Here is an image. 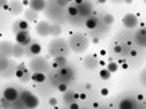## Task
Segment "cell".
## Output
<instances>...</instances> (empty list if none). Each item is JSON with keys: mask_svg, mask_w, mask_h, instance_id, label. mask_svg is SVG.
Here are the masks:
<instances>
[{"mask_svg": "<svg viewBox=\"0 0 146 109\" xmlns=\"http://www.w3.org/2000/svg\"><path fill=\"white\" fill-rule=\"evenodd\" d=\"M19 98L23 102V105L29 109H34L38 106V98L33 94V93L27 91V90H23V91L19 93Z\"/></svg>", "mask_w": 146, "mask_h": 109, "instance_id": "cell-1", "label": "cell"}, {"mask_svg": "<svg viewBox=\"0 0 146 109\" xmlns=\"http://www.w3.org/2000/svg\"><path fill=\"white\" fill-rule=\"evenodd\" d=\"M51 23H48L47 21H41L37 23V26H36V32H37L38 36H41V37H45V36H48L51 34Z\"/></svg>", "mask_w": 146, "mask_h": 109, "instance_id": "cell-2", "label": "cell"}, {"mask_svg": "<svg viewBox=\"0 0 146 109\" xmlns=\"http://www.w3.org/2000/svg\"><path fill=\"white\" fill-rule=\"evenodd\" d=\"M18 97H19V93H18V90L14 89V87H5L4 91H3V98L7 100L8 102H14V101H16Z\"/></svg>", "mask_w": 146, "mask_h": 109, "instance_id": "cell-3", "label": "cell"}, {"mask_svg": "<svg viewBox=\"0 0 146 109\" xmlns=\"http://www.w3.org/2000/svg\"><path fill=\"white\" fill-rule=\"evenodd\" d=\"M138 18H137V15H134V14H126L124 18H123V25H124V27H127V29H134V27H137V25H138Z\"/></svg>", "mask_w": 146, "mask_h": 109, "instance_id": "cell-4", "label": "cell"}, {"mask_svg": "<svg viewBox=\"0 0 146 109\" xmlns=\"http://www.w3.org/2000/svg\"><path fill=\"white\" fill-rule=\"evenodd\" d=\"M16 42L19 44V45H22V46H25V45H27V44L32 41V38H30V34H29V32H18L16 33Z\"/></svg>", "mask_w": 146, "mask_h": 109, "instance_id": "cell-5", "label": "cell"}, {"mask_svg": "<svg viewBox=\"0 0 146 109\" xmlns=\"http://www.w3.org/2000/svg\"><path fill=\"white\" fill-rule=\"evenodd\" d=\"M45 5H47V3L44 0H33L29 4V8L34 11V12H40V11H42L45 8Z\"/></svg>", "mask_w": 146, "mask_h": 109, "instance_id": "cell-6", "label": "cell"}, {"mask_svg": "<svg viewBox=\"0 0 146 109\" xmlns=\"http://www.w3.org/2000/svg\"><path fill=\"white\" fill-rule=\"evenodd\" d=\"M119 109H135V105L131 98H124L119 104Z\"/></svg>", "mask_w": 146, "mask_h": 109, "instance_id": "cell-7", "label": "cell"}, {"mask_svg": "<svg viewBox=\"0 0 146 109\" xmlns=\"http://www.w3.org/2000/svg\"><path fill=\"white\" fill-rule=\"evenodd\" d=\"M78 10H79V15H83V16H87L93 11L89 3H83L82 5H79V7H78Z\"/></svg>", "mask_w": 146, "mask_h": 109, "instance_id": "cell-8", "label": "cell"}, {"mask_svg": "<svg viewBox=\"0 0 146 109\" xmlns=\"http://www.w3.org/2000/svg\"><path fill=\"white\" fill-rule=\"evenodd\" d=\"M85 26H86L87 29H90V30L96 29V27L98 26V19H97V16H90V18H87V21L85 22Z\"/></svg>", "mask_w": 146, "mask_h": 109, "instance_id": "cell-9", "label": "cell"}, {"mask_svg": "<svg viewBox=\"0 0 146 109\" xmlns=\"http://www.w3.org/2000/svg\"><path fill=\"white\" fill-rule=\"evenodd\" d=\"M137 41H138V45L146 46V29L138 32V34H137Z\"/></svg>", "mask_w": 146, "mask_h": 109, "instance_id": "cell-10", "label": "cell"}, {"mask_svg": "<svg viewBox=\"0 0 146 109\" xmlns=\"http://www.w3.org/2000/svg\"><path fill=\"white\" fill-rule=\"evenodd\" d=\"M32 79L34 82H37V83H42V82H45L47 76H45L44 72H34V74L32 75Z\"/></svg>", "mask_w": 146, "mask_h": 109, "instance_id": "cell-11", "label": "cell"}, {"mask_svg": "<svg viewBox=\"0 0 146 109\" xmlns=\"http://www.w3.org/2000/svg\"><path fill=\"white\" fill-rule=\"evenodd\" d=\"M29 53H30V54H38V53H41V45H40V44H37V42L30 44Z\"/></svg>", "mask_w": 146, "mask_h": 109, "instance_id": "cell-12", "label": "cell"}, {"mask_svg": "<svg viewBox=\"0 0 146 109\" xmlns=\"http://www.w3.org/2000/svg\"><path fill=\"white\" fill-rule=\"evenodd\" d=\"M26 74H27V70H26V67L23 64H21L18 68H16V71H15V76L16 78H23V76H26Z\"/></svg>", "mask_w": 146, "mask_h": 109, "instance_id": "cell-13", "label": "cell"}, {"mask_svg": "<svg viewBox=\"0 0 146 109\" xmlns=\"http://www.w3.org/2000/svg\"><path fill=\"white\" fill-rule=\"evenodd\" d=\"M12 54L15 56V57H21L22 54H23V46L22 45H14L12 46Z\"/></svg>", "mask_w": 146, "mask_h": 109, "instance_id": "cell-14", "label": "cell"}, {"mask_svg": "<svg viewBox=\"0 0 146 109\" xmlns=\"http://www.w3.org/2000/svg\"><path fill=\"white\" fill-rule=\"evenodd\" d=\"M10 10L12 14H19V12H22V3H11Z\"/></svg>", "mask_w": 146, "mask_h": 109, "instance_id": "cell-15", "label": "cell"}, {"mask_svg": "<svg viewBox=\"0 0 146 109\" xmlns=\"http://www.w3.org/2000/svg\"><path fill=\"white\" fill-rule=\"evenodd\" d=\"M107 70H108L111 74L116 72V71L119 70V63H115V61H109L108 64H107Z\"/></svg>", "mask_w": 146, "mask_h": 109, "instance_id": "cell-16", "label": "cell"}, {"mask_svg": "<svg viewBox=\"0 0 146 109\" xmlns=\"http://www.w3.org/2000/svg\"><path fill=\"white\" fill-rule=\"evenodd\" d=\"M98 75H100V78H101L103 81H108L109 78H111V72H109L107 68H103V70L98 72Z\"/></svg>", "mask_w": 146, "mask_h": 109, "instance_id": "cell-17", "label": "cell"}, {"mask_svg": "<svg viewBox=\"0 0 146 109\" xmlns=\"http://www.w3.org/2000/svg\"><path fill=\"white\" fill-rule=\"evenodd\" d=\"M16 26L19 27V32H27L29 23H27V21H18L16 22Z\"/></svg>", "mask_w": 146, "mask_h": 109, "instance_id": "cell-18", "label": "cell"}, {"mask_svg": "<svg viewBox=\"0 0 146 109\" xmlns=\"http://www.w3.org/2000/svg\"><path fill=\"white\" fill-rule=\"evenodd\" d=\"M78 14H79L78 7H76L75 4H71L70 7H68V15H70V16H76Z\"/></svg>", "mask_w": 146, "mask_h": 109, "instance_id": "cell-19", "label": "cell"}, {"mask_svg": "<svg viewBox=\"0 0 146 109\" xmlns=\"http://www.w3.org/2000/svg\"><path fill=\"white\" fill-rule=\"evenodd\" d=\"M60 33H61V27L59 25H52L51 26V34L52 36H59Z\"/></svg>", "mask_w": 146, "mask_h": 109, "instance_id": "cell-20", "label": "cell"}, {"mask_svg": "<svg viewBox=\"0 0 146 109\" xmlns=\"http://www.w3.org/2000/svg\"><path fill=\"white\" fill-rule=\"evenodd\" d=\"M113 15H111V14H105L104 15V23L105 25H112L113 23Z\"/></svg>", "mask_w": 146, "mask_h": 109, "instance_id": "cell-21", "label": "cell"}, {"mask_svg": "<svg viewBox=\"0 0 146 109\" xmlns=\"http://www.w3.org/2000/svg\"><path fill=\"white\" fill-rule=\"evenodd\" d=\"M37 12H34V11H27L26 12V18L27 19H30V21H36V19H37Z\"/></svg>", "mask_w": 146, "mask_h": 109, "instance_id": "cell-22", "label": "cell"}, {"mask_svg": "<svg viewBox=\"0 0 146 109\" xmlns=\"http://www.w3.org/2000/svg\"><path fill=\"white\" fill-rule=\"evenodd\" d=\"M60 75H61V76H68V75H70V70H68L67 67H61V70H60Z\"/></svg>", "mask_w": 146, "mask_h": 109, "instance_id": "cell-23", "label": "cell"}, {"mask_svg": "<svg viewBox=\"0 0 146 109\" xmlns=\"http://www.w3.org/2000/svg\"><path fill=\"white\" fill-rule=\"evenodd\" d=\"M55 61H56L59 65H61V67H66V59L64 57H56Z\"/></svg>", "mask_w": 146, "mask_h": 109, "instance_id": "cell-24", "label": "cell"}, {"mask_svg": "<svg viewBox=\"0 0 146 109\" xmlns=\"http://www.w3.org/2000/svg\"><path fill=\"white\" fill-rule=\"evenodd\" d=\"M48 102H49V105H52V106H56V105H57V100H56L55 97H51V98L48 100Z\"/></svg>", "mask_w": 146, "mask_h": 109, "instance_id": "cell-25", "label": "cell"}, {"mask_svg": "<svg viewBox=\"0 0 146 109\" xmlns=\"http://www.w3.org/2000/svg\"><path fill=\"white\" fill-rule=\"evenodd\" d=\"M59 91H61V93L67 91V85H66V83H60L59 85Z\"/></svg>", "mask_w": 146, "mask_h": 109, "instance_id": "cell-26", "label": "cell"}, {"mask_svg": "<svg viewBox=\"0 0 146 109\" xmlns=\"http://www.w3.org/2000/svg\"><path fill=\"white\" fill-rule=\"evenodd\" d=\"M113 52L116 54H120L122 53V46H120V45H115L113 46Z\"/></svg>", "mask_w": 146, "mask_h": 109, "instance_id": "cell-27", "label": "cell"}, {"mask_svg": "<svg viewBox=\"0 0 146 109\" xmlns=\"http://www.w3.org/2000/svg\"><path fill=\"white\" fill-rule=\"evenodd\" d=\"M108 94H109V90L107 87H103L101 89V95H108Z\"/></svg>", "mask_w": 146, "mask_h": 109, "instance_id": "cell-28", "label": "cell"}, {"mask_svg": "<svg viewBox=\"0 0 146 109\" xmlns=\"http://www.w3.org/2000/svg\"><path fill=\"white\" fill-rule=\"evenodd\" d=\"M70 109H79V105L76 102H71L70 104Z\"/></svg>", "mask_w": 146, "mask_h": 109, "instance_id": "cell-29", "label": "cell"}, {"mask_svg": "<svg viewBox=\"0 0 146 109\" xmlns=\"http://www.w3.org/2000/svg\"><path fill=\"white\" fill-rule=\"evenodd\" d=\"M57 4L61 5V7H64V5L68 4V1H67V0H59V1H57Z\"/></svg>", "mask_w": 146, "mask_h": 109, "instance_id": "cell-30", "label": "cell"}, {"mask_svg": "<svg viewBox=\"0 0 146 109\" xmlns=\"http://www.w3.org/2000/svg\"><path fill=\"white\" fill-rule=\"evenodd\" d=\"M130 56H131V57H135V56H137V50H131Z\"/></svg>", "mask_w": 146, "mask_h": 109, "instance_id": "cell-31", "label": "cell"}, {"mask_svg": "<svg viewBox=\"0 0 146 109\" xmlns=\"http://www.w3.org/2000/svg\"><path fill=\"white\" fill-rule=\"evenodd\" d=\"M85 87H86L87 90H90V89H92V85H90V83H86V85H85Z\"/></svg>", "mask_w": 146, "mask_h": 109, "instance_id": "cell-32", "label": "cell"}, {"mask_svg": "<svg viewBox=\"0 0 146 109\" xmlns=\"http://www.w3.org/2000/svg\"><path fill=\"white\" fill-rule=\"evenodd\" d=\"M52 67H53V68H59L60 65L57 64V63H56V61H53V65H52Z\"/></svg>", "mask_w": 146, "mask_h": 109, "instance_id": "cell-33", "label": "cell"}, {"mask_svg": "<svg viewBox=\"0 0 146 109\" xmlns=\"http://www.w3.org/2000/svg\"><path fill=\"white\" fill-rule=\"evenodd\" d=\"M79 100H86V94H81V97H79Z\"/></svg>", "mask_w": 146, "mask_h": 109, "instance_id": "cell-34", "label": "cell"}, {"mask_svg": "<svg viewBox=\"0 0 146 109\" xmlns=\"http://www.w3.org/2000/svg\"><path fill=\"white\" fill-rule=\"evenodd\" d=\"M122 67L126 70V68H128V64H127V63H123V64H122Z\"/></svg>", "mask_w": 146, "mask_h": 109, "instance_id": "cell-35", "label": "cell"}, {"mask_svg": "<svg viewBox=\"0 0 146 109\" xmlns=\"http://www.w3.org/2000/svg\"><path fill=\"white\" fill-rule=\"evenodd\" d=\"M137 98H138V100L141 101V100H143V95H142V94H138V97H137Z\"/></svg>", "mask_w": 146, "mask_h": 109, "instance_id": "cell-36", "label": "cell"}, {"mask_svg": "<svg viewBox=\"0 0 146 109\" xmlns=\"http://www.w3.org/2000/svg\"><path fill=\"white\" fill-rule=\"evenodd\" d=\"M145 4H146V1H145Z\"/></svg>", "mask_w": 146, "mask_h": 109, "instance_id": "cell-37", "label": "cell"}]
</instances>
